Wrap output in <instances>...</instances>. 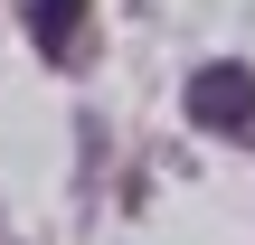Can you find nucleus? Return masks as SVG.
<instances>
[{"label":"nucleus","mask_w":255,"mask_h":245,"mask_svg":"<svg viewBox=\"0 0 255 245\" xmlns=\"http://www.w3.org/2000/svg\"><path fill=\"white\" fill-rule=\"evenodd\" d=\"M189 123H208V132H255V66H199V76H189Z\"/></svg>","instance_id":"f257e3e1"},{"label":"nucleus","mask_w":255,"mask_h":245,"mask_svg":"<svg viewBox=\"0 0 255 245\" xmlns=\"http://www.w3.org/2000/svg\"><path fill=\"white\" fill-rule=\"evenodd\" d=\"M28 38H38V57H76L85 47V0H28Z\"/></svg>","instance_id":"f03ea898"}]
</instances>
